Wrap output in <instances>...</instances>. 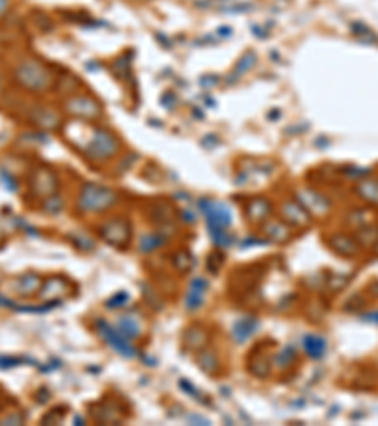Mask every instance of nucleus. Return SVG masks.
Listing matches in <instances>:
<instances>
[{"label":"nucleus","instance_id":"39448f33","mask_svg":"<svg viewBox=\"0 0 378 426\" xmlns=\"http://www.w3.org/2000/svg\"><path fill=\"white\" fill-rule=\"evenodd\" d=\"M65 110L70 116L81 120V122H93V120L102 116L101 104L94 101L93 97H89V95H76V97L67 99Z\"/></svg>","mask_w":378,"mask_h":426},{"label":"nucleus","instance_id":"2eb2a0df","mask_svg":"<svg viewBox=\"0 0 378 426\" xmlns=\"http://www.w3.org/2000/svg\"><path fill=\"white\" fill-rule=\"evenodd\" d=\"M299 196H301V201L304 203V209L311 210V212L324 214V212H327V209H329L331 205L329 201H327L324 196H320L316 191H312V189H303Z\"/></svg>","mask_w":378,"mask_h":426},{"label":"nucleus","instance_id":"4468645a","mask_svg":"<svg viewBox=\"0 0 378 426\" xmlns=\"http://www.w3.org/2000/svg\"><path fill=\"white\" fill-rule=\"evenodd\" d=\"M354 189L365 203L378 207V178H361Z\"/></svg>","mask_w":378,"mask_h":426},{"label":"nucleus","instance_id":"bb28decb","mask_svg":"<svg viewBox=\"0 0 378 426\" xmlns=\"http://www.w3.org/2000/svg\"><path fill=\"white\" fill-rule=\"evenodd\" d=\"M293 358H295V352H293V349H291V347H288V349H284L282 354L278 356V360H282L284 365H290L291 362H293Z\"/></svg>","mask_w":378,"mask_h":426},{"label":"nucleus","instance_id":"4be33fe9","mask_svg":"<svg viewBox=\"0 0 378 426\" xmlns=\"http://www.w3.org/2000/svg\"><path fill=\"white\" fill-rule=\"evenodd\" d=\"M186 345H188L189 349H193V351L204 349V345H206V331H204L203 328H199V326L191 328V330L188 331V336H186Z\"/></svg>","mask_w":378,"mask_h":426},{"label":"nucleus","instance_id":"f03ea898","mask_svg":"<svg viewBox=\"0 0 378 426\" xmlns=\"http://www.w3.org/2000/svg\"><path fill=\"white\" fill-rule=\"evenodd\" d=\"M88 129L89 139L80 148L83 152V156L93 159V161H106V159L117 154L120 142H117L114 133H110V131L101 127H89V125Z\"/></svg>","mask_w":378,"mask_h":426},{"label":"nucleus","instance_id":"7c9ffc66","mask_svg":"<svg viewBox=\"0 0 378 426\" xmlns=\"http://www.w3.org/2000/svg\"><path fill=\"white\" fill-rule=\"evenodd\" d=\"M363 320H367V322H375V324H378V311L367 313V315H363Z\"/></svg>","mask_w":378,"mask_h":426},{"label":"nucleus","instance_id":"dca6fc26","mask_svg":"<svg viewBox=\"0 0 378 426\" xmlns=\"http://www.w3.org/2000/svg\"><path fill=\"white\" fill-rule=\"evenodd\" d=\"M270 212H272V207H270L269 201L263 199V197H256V199H252L250 205H248V218H250L252 222H267L270 218Z\"/></svg>","mask_w":378,"mask_h":426},{"label":"nucleus","instance_id":"f8f14e48","mask_svg":"<svg viewBox=\"0 0 378 426\" xmlns=\"http://www.w3.org/2000/svg\"><path fill=\"white\" fill-rule=\"evenodd\" d=\"M31 122L34 125H38L42 129H57L61 125V118L57 116V112L49 109H44V106H36L31 114Z\"/></svg>","mask_w":378,"mask_h":426},{"label":"nucleus","instance_id":"c756f323","mask_svg":"<svg viewBox=\"0 0 378 426\" xmlns=\"http://www.w3.org/2000/svg\"><path fill=\"white\" fill-rule=\"evenodd\" d=\"M10 4H12V0H0V17L10 10Z\"/></svg>","mask_w":378,"mask_h":426},{"label":"nucleus","instance_id":"473e14b6","mask_svg":"<svg viewBox=\"0 0 378 426\" xmlns=\"http://www.w3.org/2000/svg\"><path fill=\"white\" fill-rule=\"evenodd\" d=\"M0 406H2V402H0Z\"/></svg>","mask_w":378,"mask_h":426},{"label":"nucleus","instance_id":"7ed1b4c3","mask_svg":"<svg viewBox=\"0 0 378 426\" xmlns=\"http://www.w3.org/2000/svg\"><path fill=\"white\" fill-rule=\"evenodd\" d=\"M201 209H203L204 218L208 222V230L212 237H214L216 244L229 246L231 237L227 235V230H229L231 223L229 209L225 205L217 203V201H210V199H203L201 201Z\"/></svg>","mask_w":378,"mask_h":426},{"label":"nucleus","instance_id":"6ab92c4d","mask_svg":"<svg viewBox=\"0 0 378 426\" xmlns=\"http://www.w3.org/2000/svg\"><path fill=\"white\" fill-rule=\"evenodd\" d=\"M263 231L265 235L269 237L270 241H274V243H284V241H288L291 237L290 228L286 223L277 222V220H270V222L265 223Z\"/></svg>","mask_w":378,"mask_h":426},{"label":"nucleus","instance_id":"a211bd4d","mask_svg":"<svg viewBox=\"0 0 378 426\" xmlns=\"http://www.w3.org/2000/svg\"><path fill=\"white\" fill-rule=\"evenodd\" d=\"M304 351H306V354L311 358H322V356H325V352H327V341L322 336L311 333V336L304 338Z\"/></svg>","mask_w":378,"mask_h":426},{"label":"nucleus","instance_id":"20e7f679","mask_svg":"<svg viewBox=\"0 0 378 426\" xmlns=\"http://www.w3.org/2000/svg\"><path fill=\"white\" fill-rule=\"evenodd\" d=\"M115 201H117V194L114 189L88 182L83 184V188L80 189L78 210H81V212H102V210L110 209Z\"/></svg>","mask_w":378,"mask_h":426},{"label":"nucleus","instance_id":"1a4fd4ad","mask_svg":"<svg viewBox=\"0 0 378 426\" xmlns=\"http://www.w3.org/2000/svg\"><path fill=\"white\" fill-rule=\"evenodd\" d=\"M68 286H70V283L65 277H59V275L47 278L46 283L40 286L38 298L42 301H54V303H57V301H61L63 298L68 296V290H70Z\"/></svg>","mask_w":378,"mask_h":426},{"label":"nucleus","instance_id":"0eeeda50","mask_svg":"<svg viewBox=\"0 0 378 426\" xmlns=\"http://www.w3.org/2000/svg\"><path fill=\"white\" fill-rule=\"evenodd\" d=\"M101 237L112 246H120L123 248L131 239V226L127 220L123 218H114L110 222L102 223L101 226Z\"/></svg>","mask_w":378,"mask_h":426},{"label":"nucleus","instance_id":"423d86ee","mask_svg":"<svg viewBox=\"0 0 378 426\" xmlns=\"http://www.w3.org/2000/svg\"><path fill=\"white\" fill-rule=\"evenodd\" d=\"M31 188H33L34 196H38L40 199L55 196L59 189L57 175L49 167H38L31 176Z\"/></svg>","mask_w":378,"mask_h":426},{"label":"nucleus","instance_id":"2f4dec72","mask_svg":"<svg viewBox=\"0 0 378 426\" xmlns=\"http://www.w3.org/2000/svg\"><path fill=\"white\" fill-rule=\"evenodd\" d=\"M375 252H377V254H378V239H377V246H375Z\"/></svg>","mask_w":378,"mask_h":426},{"label":"nucleus","instance_id":"f257e3e1","mask_svg":"<svg viewBox=\"0 0 378 426\" xmlns=\"http://www.w3.org/2000/svg\"><path fill=\"white\" fill-rule=\"evenodd\" d=\"M14 80L21 89H25L28 93H44L54 86L51 70L36 59L19 63L14 70Z\"/></svg>","mask_w":378,"mask_h":426},{"label":"nucleus","instance_id":"5701e85b","mask_svg":"<svg viewBox=\"0 0 378 426\" xmlns=\"http://www.w3.org/2000/svg\"><path fill=\"white\" fill-rule=\"evenodd\" d=\"M172 264H174L176 271H178V273H182V275H183V273H188V271L193 267V258H191V254H189V252L182 251V252H178V254H176L174 260H172Z\"/></svg>","mask_w":378,"mask_h":426},{"label":"nucleus","instance_id":"393cba45","mask_svg":"<svg viewBox=\"0 0 378 426\" xmlns=\"http://www.w3.org/2000/svg\"><path fill=\"white\" fill-rule=\"evenodd\" d=\"M352 31H354V34H356L361 42H378L377 34L372 33L369 27L361 25V23H354V25H352Z\"/></svg>","mask_w":378,"mask_h":426},{"label":"nucleus","instance_id":"ddd939ff","mask_svg":"<svg viewBox=\"0 0 378 426\" xmlns=\"http://www.w3.org/2000/svg\"><path fill=\"white\" fill-rule=\"evenodd\" d=\"M329 246L338 256L354 258L358 254V241L348 235H333L329 239Z\"/></svg>","mask_w":378,"mask_h":426},{"label":"nucleus","instance_id":"aec40b11","mask_svg":"<svg viewBox=\"0 0 378 426\" xmlns=\"http://www.w3.org/2000/svg\"><path fill=\"white\" fill-rule=\"evenodd\" d=\"M197 362H199V368L204 373H208V375H216L217 373L220 362H217L216 352H212L210 349H201L199 356H197Z\"/></svg>","mask_w":378,"mask_h":426},{"label":"nucleus","instance_id":"9b49d317","mask_svg":"<svg viewBox=\"0 0 378 426\" xmlns=\"http://www.w3.org/2000/svg\"><path fill=\"white\" fill-rule=\"evenodd\" d=\"M282 216L290 226L306 228L311 223V212L295 201H288L282 205Z\"/></svg>","mask_w":378,"mask_h":426},{"label":"nucleus","instance_id":"a878e982","mask_svg":"<svg viewBox=\"0 0 378 426\" xmlns=\"http://www.w3.org/2000/svg\"><path fill=\"white\" fill-rule=\"evenodd\" d=\"M42 209L46 210V212H49V214H57V212L63 209V199L57 196V194L51 197H47V199H44V203H42Z\"/></svg>","mask_w":378,"mask_h":426},{"label":"nucleus","instance_id":"c85d7f7f","mask_svg":"<svg viewBox=\"0 0 378 426\" xmlns=\"http://www.w3.org/2000/svg\"><path fill=\"white\" fill-rule=\"evenodd\" d=\"M23 419H25V417H23L21 413H17V415L6 417V419L2 420V423H6V425H21V423H23Z\"/></svg>","mask_w":378,"mask_h":426},{"label":"nucleus","instance_id":"b1692460","mask_svg":"<svg viewBox=\"0 0 378 426\" xmlns=\"http://www.w3.org/2000/svg\"><path fill=\"white\" fill-rule=\"evenodd\" d=\"M120 331H122L125 338H138V333H140V326H138V322H136L135 318H122V322H120Z\"/></svg>","mask_w":378,"mask_h":426},{"label":"nucleus","instance_id":"f3484780","mask_svg":"<svg viewBox=\"0 0 378 426\" xmlns=\"http://www.w3.org/2000/svg\"><path fill=\"white\" fill-rule=\"evenodd\" d=\"M204 294H206V283H204L203 278H195V281L191 283V286H189L188 298H186L188 309H191V311L199 309L204 301Z\"/></svg>","mask_w":378,"mask_h":426},{"label":"nucleus","instance_id":"412c9836","mask_svg":"<svg viewBox=\"0 0 378 426\" xmlns=\"http://www.w3.org/2000/svg\"><path fill=\"white\" fill-rule=\"evenodd\" d=\"M256 326H257V322L254 320V318H250V317L243 318V320H238V322L235 324V328H233V331H235L233 336L236 338V341H246V339L250 338L252 333H254Z\"/></svg>","mask_w":378,"mask_h":426},{"label":"nucleus","instance_id":"cd10ccee","mask_svg":"<svg viewBox=\"0 0 378 426\" xmlns=\"http://www.w3.org/2000/svg\"><path fill=\"white\" fill-rule=\"evenodd\" d=\"M157 237H146V239H142V243H151V241H156ZM161 243H154V244H142L140 248L142 251H151V248H157Z\"/></svg>","mask_w":378,"mask_h":426},{"label":"nucleus","instance_id":"9d476101","mask_svg":"<svg viewBox=\"0 0 378 426\" xmlns=\"http://www.w3.org/2000/svg\"><path fill=\"white\" fill-rule=\"evenodd\" d=\"M40 286L42 278L38 277L36 273H25V275H21V277L12 281V290H14L17 296H23V298L38 296Z\"/></svg>","mask_w":378,"mask_h":426},{"label":"nucleus","instance_id":"6e6552de","mask_svg":"<svg viewBox=\"0 0 378 426\" xmlns=\"http://www.w3.org/2000/svg\"><path fill=\"white\" fill-rule=\"evenodd\" d=\"M99 331H101V336L104 338V341H106L110 347H114L120 354L129 356V358H133L136 354L135 347L131 345L129 338H125L120 330H115V328H112V326L101 320V322H99Z\"/></svg>","mask_w":378,"mask_h":426}]
</instances>
